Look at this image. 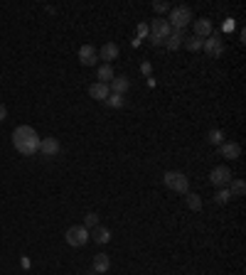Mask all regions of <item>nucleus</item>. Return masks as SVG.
I'll return each instance as SVG.
<instances>
[{"label":"nucleus","mask_w":246,"mask_h":275,"mask_svg":"<svg viewBox=\"0 0 246 275\" xmlns=\"http://www.w3.org/2000/svg\"><path fill=\"white\" fill-rule=\"evenodd\" d=\"M89 96H92L94 101H106L108 96H111V89H108V84H101V81H96L89 86Z\"/></svg>","instance_id":"obj_13"},{"label":"nucleus","mask_w":246,"mask_h":275,"mask_svg":"<svg viewBox=\"0 0 246 275\" xmlns=\"http://www.w3.org/2000/svg\"><path fill=\"white\" fill-rule=\"evenodd\" d=\"M210 143H212V145H222V143H224V133H222L219 128L210 130Z\"/></svg>","instance_id":"obj_25"},{"label":"nucleus","mask_w":246,"mask_h":275,"mask_svg":"<svg viewBox=\"0 0 246 275\" xmlns=\"http://www.w3.org/2000/svg\"><path fill=\"white\" fill-rule=\"evenodd\" d=\"M192 30H194V37L207 39V37H212V20L200 17V20H194V22H192Z\"/></svg>","instance_id":"obj_9"},{"label":"nucleus","mask_w":246,"mask_h":275,"mask_svg":"<svg viewBox=\"0 0 246 275\" xmlns=\"http://www.w3.org/2000/svg\"><path fill=\"white\" fill-rule=\"evenodd\" d=\"M96 76H98V81L101 84H111L114 81V64H101L98 69H96Z\"/></svg>","instance_id":"obj_17"},{"label":"nucleus","mask_w":246,"mask_h":275,"mask_svg":"<svg viewBox=\"0 0 246 275\" xmlns=\"http://www.w3.org/2000/svg\"><path fill=\"white\" fill-rule=\"evenodd\" d=\"M182 39H184V30H175L168 39H165V47H168L170 52H175V49L182 47Z\"/></svg>","instance_id":"obj_18"},{"label":"nucleus","mask_w":246,"mask_h":275,"mask_svg":"<svg viewBox=\"0 0 246 275\" xmlns=\"http://www.w3.org/2000/svg\"><path fill=\"white\" fill-rule=\"evenodd\" d=\"M214 202H216V204H229V202H232V194H229V189H226V187H224V189H216Z\"/></svg>","instance_id":"obj_22"},{"label":"nucleus","mask_w":246,"mask_h":275,"mask_svg":"<svg viewBox=\"0 0 246 275\" xmlns=\"http://www.w3.org/2000/svg\"><path fill=\"white\" fill-rule=\"evenodd\" d=\"M8 118V108H5V103H0V121H5Z\"/></svg>","instance_id":"obj_28"},{"label":"nucleus","mask_w":246,"mask_h":275,"mask_svg":"<svg viewBox=\"0 0 246 275\" xmlns=\"http://www.w3.org/2000/svg\"><path fill=\"white\" fill-rule=\"evenodd\" d=\"M104 103H108L111 108H123V106H126V101H123V96H116V93H111V96H108V98H106Z\"/></svg>","instance_id":"obj_24"},{"label":"nucleus","mask_w":246,"mask_h":275,"mask_svg":"<svg viewBox=\"0 0 246 275\" xmlns=\"http://www.w3.org/2000/svg\"><path fill=\"white\" fill-rule=\"evenodd\" d=\"M82 226L92 231L94 226H98V214H96V212H89V214L84 216V224H82Z\"/></svg>","instance_id":"obj_23"},{"label":"nucleus","mask_w":246,"mask_h":275,"mask_svg":"<svg viewBox=\"0 0 246 275\" xmlns=\"http://www.w3.org/2000/svg\"><path fill=\"white\" fill-rule=\"evenodd\" d=\"M138 34H140V37H146V34H148V25H146V22H140V25H138Z\"/></svg>","instance_id":"obj_27"},{"label":"nucleus","mask_w":246,"mask_h":275,"mask_svg":"<svg viewBox=\"0 0 246 275\" xmlns=\"http://www.w3.org/2000/svg\"><path fill=\"white\" fill-rule=\"evenodd\" d=\"M150 42H153L155 47H160V44H165V42H162V39H158V37H153V34H150Z\"/></svg>","instance_id":"obj_29"},{"label":"nucleus","mask_w":246,"mask_h":275,"mask_svg":"<svg viewBox=\"0 0 246 275\" xmlns=\"http://www.w3.org/2000/svg\"><path fill=\"white\" fill-rule=\"evenodd\" d=\"M64 241L72 246V248H82V246L89 244V229H84V226H69L66 234H64Z\"/></svg>","instance_id":"obj_4"},{"label":"nucleus","mask_w":246,"mask_h":275,"mask_svg":"<svg viewBox=\"0 0 246 275\" xmlns=\"http://www.w3.org/2000/svg\"><path fill=\"white\" fill-rule=\"evenodd\" d=\"M219 153H222V157H226V160H239L242 157V145L239 143H222L219 145Z\"/></svg>","instance_id":"obj_12"},{"label":"nucleus","mask_w":246,"mask_h":275,"mask_svg":"<svg viewBox=\"0 0 246 275\" xmlns=\"http://www.w3.org/2000/svg\"><path fill=\"white\" fill-rule=\"evenodd\" d=\"M62 145L57 138H42L40 140V153L44 155V157H54V155H60Z\"/></svg>","instance_id":"obj_8"},{"label":"nucleus","mask_w":246,"mask_h":275,"mask_svg":"<svg viewBox=\"0 0 246 275\" xmlns=\"http://www.w3.org/2000/svg\"><path fill=\"white\" fill-rule=\"evenodd\" d=\"M202 42H204V39H200V37H184L182 47L187 52H200V49H202Z\"/></svg>","instance_id":"obj_21"},{"label":"nucleus","mask_w":246,"mask_h":275,"mask_svg":"<svg viewBox=\"0 0 246 275\" xmlns=\"http://www.w3.org/2000/svg\"><path fill=\"white\" fill-rule=\"evenodd\" d=\"M40 135H37V130L32 128V125H18L15 130H12V145H15V150L20 155H25V157H30V155L40 153Z\"/></svg>","instance_id":"obj_1"},{"label":"nucleus","mask_w":246,"mask_h":275,"mask_svg":"<svg viewBox=\"0 0 246 275\" xmlns=\"http://www.w3.org/2000/svg\"><path fill=\"white\" fill-rule=\"evenodd\" d=\"M148 30H150V34H153V37H158V39H162V42H165V39H168V37L172 34V27H170V25H168V20H162V17H158V20H153Z\"/></svg>","instance_id":"obj_7"},{"label":"nucleus","mask_w":246,"mask_h":275,"mask_svg":"<svg viewBox=\"0 0 246 275\" xmlns=\"http://www.w3.org/2000/svg\"><path fill=\"white\" fill-rule=\"evenodd\" d=\"M108 89H111V93H116V96H123V93L130 89V81H128V76H114V81L108 84Z\"/></svg>","instance_id":"obj_15"},{"label":"nucleus","mask_w":246,"mask_h":275,"mask_svg":"<svg viewBox=\"0 0 246 275\" xmlns=\"http://www.w3.org/2000/svg\"><path fill=\"white\" fill-rule=\"evenodd\" d=\"M118 54H121V49H118L116 42H106V44L101 47V52H98V57L104 59V64H111L114 59H118Z\"/></svg>","instance_id":"obj_10"},{"label":"nucleus","mask_w":246,"mask_h":275,"mask_svg":"<svg viewBox=\"0 0 246 275\" xmlns=\"http://www.w3.org/2000/svg\"><path fill=\"white\" fill-rule=\"evenodd\" d=\"M79 61H82L84 66H94V64L98 61V52L94 49V44H84V47L79 49Z\"/></svg>","instance_id":"obj_11"},{"label":"nucleus","mask_w":246,"mask_h":275,"mask_svg":"<svg viewBox=\"0 0 246 275\" xmlns=\"http://www.w3.org/2000/svg\"><path fill=\"white\" fill-rule=\"evenodd\" d=\"M210 182H212V187H216V189L229 187V182H232V170H229L226 165H216V167H212Z\"/></svg>","instance_id":"obj_5"},{"label":"nucleus","mask_w":246,"mask_h":275,"mask_svg":"<svg viewBox=\"0 0 246 275\" xmlns=\"http://www.w3.org/2000/svg\"><path fill=\"white\" fill-rule=\"evenodd\" d=\"M226 189H229L232 199H234V197H244V192H246V182H244V180H232Z\"/></svg>","instance_id":"obj_20"},{"label":"nucleus","mask_w":246,"mask_h":275,"mask_svg":"<svg viewBox=\"0 0 246 275\" xmlns=\"http://www.w3.org/2000/svg\"><path fill=\"white\" fill-rule=\"evenodd\" d=\"M89 239H94L96 244H108L111 241V231L106 229V226H94L92 231H89Z\"/></svg>","instance_id":"obj_16"},{"label":"nucleus","mask_w":246,"mask_h":275,"mask_svg":"<svg viewBox=\"0 0 246 275\" xmlns=\"http://www.w3.org/2000/svg\"><path fill=\"white\" fill-rule=\"evenodd\" d=\"M162 182H165L168 189H172V192H178V194H187V192H190V180H187V175H184V172H178V170L165 172V175H162Z\"/></svg>","instance_id":"obj_2"},{"label":"nucleus","mask_w":246,"mask_h":275,"mask_svg":"<svg viewBox=\"0 0 246 275\" xmlns=\"http://www.w3.org/2000/svg\"><path fill=\"white\" fill-rule=\"evenodd\" d=\"M190 22H192V10H190L187 5L170 7V15H168V25H170V27H175V30H184Z\"/></svg>","instance_id":"obj_3"},{"label":"nucleus","mask_w":246,"mask_h":275,"mask_svg":"<svg viewBox=\"0 0 246 275\" xmlns=\"http://www.w3.org/2000/svg\"><path fill=\"white\" fill-rule=\"evenodd\" d=\"M184 204H187V209H192V212H202V197L194 194V192H187V194H184Z\"/></svg>","instance_id":"obj_19"},{"label":"nucleus","mask_w":246,"mask_h":275,"mask_svg":"<svg viewBox=\"0 0 246 275\" xmlns=\"http://www.w3.org/2000/svg\"><path fill=\"white\" fill-rule=\"evenodd\" d=\"M108 268H111V258H108V253H96V256H94V263H92L94 273H106Z\"/></svg>","instance_id":"obj_14"},{"label":"nucleus","mask_w":246,"mask_h":275,"mask_svg":"<svg viewBox=\"0 0 246 275\" xmlns=\"http://www.w3.org/2000/svg\"><path fill=\"white\" fill-rule=\"evenodd\" d=\"M202 49L214 59V57H222V54H224V42H222L216 34H212V37H207V39L202 42Z\"/></svg>","instance_id":"obj_6"},{"label":"nucleus","mask_w":246,"mask_h":275,"mask_svg":"<svg viewBox=\"0 0 246 275\" xmlns=\"http://www.w3.org/2000/svg\"><path fill=\"white\" fill-rule=\"evenodd\" d=\"M170 2H153V10L158 12V15H162V12H170Z\"/></svg>","instance_id":"obj_26"}]
</instances>
